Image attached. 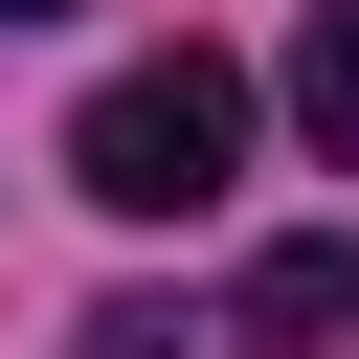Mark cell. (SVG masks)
Segmentation results:
<instances>
[{"label":"cell","mask_w":359,"mask_h":359,"mask_svg":"<svg viewBox=\"0 0 359 359\" xmlns=\"http://www.w3.org/2000/svg\"><path fill=\"white\" fill-rule=\"evenodd\" d=\"M224 180H247V67L224 45H157L67 112V202H112V224H202Z\"/></svg>","instance_id":"cell-1"},{"label":"cell","mask_w":359,"mask_h":359,"mask_svg":"<svg viewBox=\"0 0 359 359\" xmlns=\"http://www.w3.org/2000/svg\"><path fill=\"white\" fill-rule=\"evenodd\" d=\"M337 337H359V247H247L224 359H337Z\"/></svg>","instance_id":"cell-2"},{"label":"cell","mask_w":359,"mask_h":359,"mask_svg":"<svg viewBox=\"0 0 359 359\" xmlns=\"http://www.w3.org/2000/svg\"><path fill=\"white\" fill-rule=\"evenodd\" d=\"M292 135L359 180V0H314V45H292Z\"/></svg>","instance_id":"cell-3"},{"label":"cell","mask_w":359,"mask_h":359,"mask_svg":"<svg viewBox=\"0 0 359 359\" xmlns=\"http://www.w3.org/2000/svg\"><path fill=\"white\" fill-rule=\"evenodd\" d=\"M67 359H224V337H180V314H157V292H112V314H90V337H67Z\"/></svg>","instance_id":"cell-4"},{"label":"cell","mask_w":359,"mask_h":359,"mask_svg":"<svg viewBox=\"0 0 359 359\" xmlns=\"http://www.w3.org/2000/svg\"><path fill=\"white\" fill-rule=\"evenodd\" d=\"M0 22H67V0H0Z\"/></svg>","instance_id":"cell-5"}]
</instances>
